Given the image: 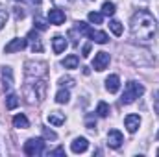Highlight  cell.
I'll return each instance as SVG.
<instances>
[{"mask_svg":"<svg viewBox=\"0 0 159 157\" xmlns=\"http://www.w3.org/2000/svg\"><path fill=\"white\" fill-rule=\"evenodd\" d=\"M44 152V141L43 139H28L24 142V154L30 157L41 155Z\"/></svg>","mask_w":159,"mask_h":157,"instance_id":"4","label":"cell"},{"mask_svg":"<svg viewBox=\"0 0 159 157\" xmlns=\"http://www.w3.org/2000/svg\"><path fill=\"white\" fill-rule=\"evenodd\" d=\"M96 113H98V117H107L109 115V105L106 104V102H98V107H96Z\"/></svg>","mask_w":159,"mask_h":157,"instance_id":"22","label":"cell"},{"mask_svg":"<svg viewBox=\"0 0 159 157\" xmlns=\"http://www.w3.org/2000/svg\"><path fill=\"white\" fill-rule=\"evenodd\" d=\"M94 126H96V120L93 118V115H89V117H87V128H89V129H94Z\"/></svg>","mask_w":159,"mask_h":157,"instance_id":"27","label":"cell"},{"mask_svg":"<svg viewBox=\"0 0 159 157\" xmlns=\"http://www.w3.org/2000/svg\"><path fill=\"white\" fill-rule=\"evenodd\" d=\"M154 94H156V98H154V107H156V113L159 115V91H156Z\"/></svg>","mask_w":159,"mask_h":157,"instance_id":"30","label":"cell"},{"mask_svg":"<svg viewBox=\"0 0 159 157\" xmlns=\"http://www.w3.org/2000/svg\"><path fill=\"white\" fill-rule=\"evenodd\" d=\"M156 34H157V26L154 15L146 9H139L131 17V35L137 41L148 43L156 37Z\"/></svg>","mask_w":159,"mask_h":157,"instance_id":"1","label":"cell"},{"mask_svg":"<svg viewBox=\"0 0 159 157\" xmlns=\"http://www.w3.org/2000/svg\"><path fill=\"white\" fill-rule=\"evenodd\" d=\"M87 148H89V142H87L85 137H78V139H74L72 144H70V150H72L74 154H83Z\"/></svg>","mask_w":159,"mask_h":157,"instance_id":"12","label":"cell"},{"mask_svg":"<svg viewBox=\"0 0 159 157\" xmlns=\"http://www.w3.org/2000/svg\"><path fill=\"white\" fill-rule=\"evenodd\" d=\"M102 15H107V17L115 15V4H113V2H104V6H102Z\"/></svg>","mask_w":159,"mask_h":157,"instance_id":"20","label":"cell"},{"mask_svg":"<svg viewBox=\"0 0 159 157\" xmlns=\"http://www.w3.org/2000/svg\"><path fill=\"white\" fill-rule=\"evenodd\" d=\"M109 61H111V57H109V54H107V52H98V54L94 56L93 67H94V70L102 72V70H106V69H107Z\"/></svg>","mask_w":159,"mask_h":157,"instance_id":"5","label":"cell"},{"mask_svg":"<svg viewBox=\"0 0 159 157\" xmlns=\"http://www.w3.org/2000/svg\"><path fill=\"white\" fill-rule=\"evenodd\" d=\"M13 126L19 128V129H26V128H30V122L24 115H15L13 117Z\"/></svg>","mask_w":159,"mask_h":157,"instance_id":"16","label":"cell"},{"mask_svg":"<svg viewBox=\"0 0 159 157\" xmlns=\"http://www.w3.org/2000/svg\"><path fill=\"white\" fill-rule=\"evenodd\" d=\"M81 52H83L81 56H83V57H87V56H89V52H91V43H87V44L83 46V50H81Z\"/></svg>","mask_w":159,"mask_h":157,"instance_id":"31","label":"cell"},{"mask_svg":"<svg viewBox=\"0 0 159 157\" xmlns=\"http://www.w3.org/2000/svg\"><path fill=\"white\" fill-rule=\"evenodd\" d=\"M144 94V85L139 83V81H128L126 83V89L122 92V98L120 102L122 104H133L137 98H141Z\"/></svg>","mask_w":159,"mask_h":157,"instance_id":"2","label":"cell"},{"mask_svg":"<svg viewBox=\"0 0 159 157\" xmlns=\"http://www.w3.org/2000/svg\"><path fill=\"white\" fill-rule=\"evenodd\" d=\"M15 19H17V20H20V19H24V11H22L20 7H15Z\"/></svg>","mask_w":159,"mask_h":157,"instance_id":"29","label":"cell"},{"mask_svg":"<svg viewBox=\"0 0 159 157\" xmlns=\"http://www.w3.org/2000/svg\"><path fill=\"white\" fill-rule=\"evenodd\" d=\"M157 137H159V135H157Z\"/></svg>","mask_w":159,"mask_h":157,"instance_id":"37","label":"cell"},{"mask_svg":"<svg viewBox=\"0 0 159 157\" xmlns=\"http://www.w3.org/2000/svg\"><path fill=\"white\" fill-rule=\"evenodd\" d=\"M50 155H65V150L63 148H56L54 152H50Z\"/></svg>","mask_w":159,"mask_h":157,"instance_id":"32","label":"cell"},{"mask_svg":"<svg viewBox=\"0 0 159 157\" xmlns=\"http://www.w3.org/2000/svg\"><path fill=\"white\" fill-rule=\"evenodd\" d=\"M32 4H41V0H30Z\"/></svg>","mask_w":159,"mask_h":157,"instance_id":"34","label":"cell"},{"mask_svg":"<svg viewBox=\"0 0 159 157\" xmlns=\"http://www.w3.org/2000/svg\"><path fill=\"white\" fill-rule=\"evenodd\" d=\"M19 96L17 94H7V98H6V107L7 109H15L17 105H19Z\"/></svg>","mask_w":159,"mask_h":157,"instance_id":"19","label":"cell"},{"mask_svg":"<svg viewBox=\"0 0 159 157\" xmlns=\"http://www.w3.org/2000/svg\"><path fill=\"white\" fill-rule=\"evenodd\" d=\"M124 124H126V128H128L129 133H135L139 129V126H141V117L139 115H128V117L124 118Z\"/></svg>","mask_w":159,"mask_h":157,"instance_id":"10","label":"cell"},{"mask_svg":"<svg viewBox=\"0 0 159 157\" xmlns=\"http://www.w3.org/2000/svg\"><path fill=\"white\" fill-rule=\"evenodd\" d=\"M17 2H20V0H17Z\"/></svg>","mask_w":159,"mask_h":157,"instance_id":"36","label":"cell"},{"mask_svg":"<svg viewBox=\"0 0 159 157\" xmlns=\"http://www.w3.org/2000/svg\"><path fill=\"white\" fill-rule=\"evenodd\" d=\"M2 87H4V91H9L13 87V70L9 67L2 69Z\"/></svg>","mask_w":159,"mask_h":157,"instance_id":"11","label":"cell"},{"mask_svg":"<svg viewBox=\"0 0 159 157\" xmlns=\"http://www.w3.org/2000/svg\"><path fill=\"white\" fill-rule=\"evenodd\" d=\"M67 39L63 37V35H56L54 39H52V48H54V54H63L65 52V48H67Z\"/></svg>","mask_w":159,"mask_h":157,"instance_id":"13","label":"cell"},{"mask_svg":"<svg viewBox=\"0 0 159 157\" xmlns=\"http://www.w3.org/2000/svg\"><path fill=\"white\" fill-rule=\"evenodd\" d=\"M28 43H30V48L34 50V52H43V41H41L39 34H37V30H30L28 32Z\"/></svg>","mask_w":159,"mask_h":157,"instance_id":"8","label":"cell"},{"mask_svg":"<svg viewBox=\"0 0 159 157\" xmlns=\"http://www.w3.org/2000/svg\"><path fill=\"white\" fill-rule=\"evenodd\" d=\"M59 83H63V85H67V87H72V85H74V79L72 78H61Z\"/></svg>","mask_w":159,"mask_h":157,"instance_id":"28","label":"cell"},{"mask_svg":"<svg viewBox=\"0 0 159 157\" xmlns=\"http://www.w3.org/2000/svg\"><path fill=\"white\" fill-rule=\"evenodd\" d=\"M106 89L109 91V92H117L120 89V78L117 74H111V76H107L106 79Z\"/></svg>","mask_w":159,"mask_h":157,"instance_id":"14","label":"cell"},{"mask_svg":"<svg viewBox=\"0 0 159 157\" xmlns=\"http://www.w3.org/2000/svg\"><path fill=\"white\" fill-rule=\"evenodd\" d=\"M70 100V92L67 91V89H59L57 92H56V102L57 104H67Z\"/></svg>","mask_w":159,"mask_h":157,"instance_id":"17","label":"cell"},{"mask_svg":"<svg viewBox=\"0 0 159 157\" xmlns=\"http://www.w3.org/2000/svg\"><path fill=\"white\" fill-rule=\"evenodd\" d=\"M157 155H159V150H157Z\"/></svg>","mask_w":159,"mask_h":157,"instance_id":"35","label":"cell"},{"mask_svg":"<svg viewBox=\"0 0 159 157\" xmlns=\"http://www.w3.org/2000/svg\"><path fill=\"white\" fill-rule=\"evenodd\" d=\"M46 63L43 61H26L24 65V74H26V79L28 81H37V79H43L46 76Z\"/></svg>","mask_w":159,"mask_h":157,"instance_id":"3","label":"cell"},{"mask_svg":"<svg viewBox=\"0 0 159 157\" xmlns=\"http://www.w3.org/2000/svg\"><path fill=\"white\" fill-rule=\"evenodd\" d=\"M56 4H70V2H74V0H54Z\"/></svg>","mask_w":159,"mask_h":157,"instance_id":"33","label":"cell"},{"mask_svg":"<svg viewBox=\"0 0 159 157\" xmlns=\"http://www.w3.org/2000/svg\"><path fill=\"white\" fill-rule=\"evenodd\" d=\"M122 142H124V137H122V133H120L119 129H111L107 133V144H109V148L119 150L120 146H122Z\"/></svg>","mask_w":159,"mask_h":157,"instance_id":"7","label":"cell"},{"mask_svg":"<svg viewBox=\"0 0 159 157\" xmlns=\"http://www.w3.org/2000/svg\"><path fill=\"white\" fill-rule=\"evenodd\" d=\"M26 46H28V39H22V37H19V39H13V41H9V43L6 44V54L20 52V50H24Z\"/></svg>","mask_w":159,"mask_h":157,"instance_id":"6","label":"cell"},{"mask_svg":"<svg viewBox=\"0 0 159 157\" xmlns=\"http://www.w3.org/2000/svg\"><path fill=\"white\" fill-rule=\"evenodd\" d=\"M6 22H7V13H6V9L0 7V30L6 26Z\"/></svg>","mask_w":159,"mask_h":157,"instance_id":"25","label":"cell"},{"mask_svg":"<svg viewBox=\"0 0 159 157\" xmlns=\"http://www.w3.org/2000/svg\"><path fill=\"white\" fill-rule=\"evenodd\" d=\"M65 69H78L80 65V57L76 54H70V56H67L65 59H63V63H61Z\"/></svg>","mask_w":159,"mask_h":157,"instance_id":"15","label":"cell"},{"mask_svg":"<svg viewBox=\"0 0 159 157\" xmlns=\"http://www.w3.org/2000/svg\"><path fill=\"white\" fill-rule=\"evenodd\" d=\"M46 118H48V122H50V124H54V126H61V124L65 122V117H63L61 113H57V111L50 113Z\"/></svg>","mask_w":159,"mask_h":157,"instance_id":"18","label":"cell"},{"mask_svg":"<svg viewBox=\"0 0 159 157\" xmlns=\"http://www.w3.org/2000/svg\"><path fill=\"white\" fill-rule=\"evenodd\" d=\"M35 26H37L39 30H46V22H44L41 17H35Z\"/></svg>","mask_w":159,"mask_h":157,"instance_id":"26","label":"cell"},{"mask_svg":"<svg viewBox=\"0 0 159 157\" xmlns=\"http://www.w3.org/2000/svg\"><path fill=\"white\" fill-rule=\"evenodd\" d=\"M48 22H50V24H56V26H61V24L65 22V13H63L61 9H57V7L50 9V11H48Z\"/></svg>","mask_w":159,"mask_h":157,"instance_id":"9","label":"cell"},{"mask_svg":"<svg viewBox=\"0 0 159 157\" xmlns=\"http://www.w3.org/2000/svg\"><path fill=\"white\" fill-rule=\"evenodd\" d=\"M109 30H111L117 37L122 35V24H120L119 20H111V22H109Z\"/></svg>","mask_w":159,"mask_h":157,"instance_id":"23","label":"cell"},{"mask_svg":"<svg viewBox=\"0 0 159 157\" xmlns=\"http://www.w3.org/2000/svg\"><path fill=\"white\" fill-rule=\"evenodd\" d=\"M87 19H89V22H93V24H102L104 15H102V13H96V11H91V13L87 15Z\"/></svg>","mask_w":159,"mask_h":157,"instance_id":"21","label":"cell"},{"mask_svg":"<svg viewBox=\"0 0 159 157\" xmlns=\"http://www.w3.org/2000/svg\"><path fill=\"white\" fill-rule=\"evenodd\" d=\"M43 137H44V139H52V141H56V139H57V133L52 131V129H48V128H43Z\"/></svg>","mask_w":159,"mask_h":157,"instance_id":"24","label":"cell"}]
</instances>
